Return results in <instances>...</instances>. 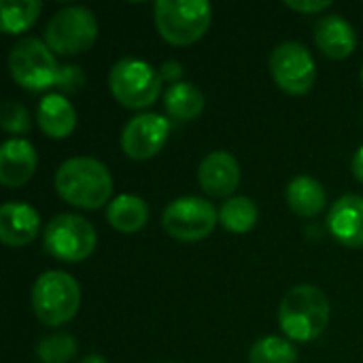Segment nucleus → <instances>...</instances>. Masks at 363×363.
<instances>
[{
    "mask_svg": "<svg viewBox=\"0 0 363 363\" xmlns=\"http://www.w3.org/2000/svg\"><path fill=\"white\" fill-rule=\"evenodd\" d=\"M36 355L43 363H70L77 357V342L68 334L47 336L36 345Z\"/></svg>",
    "mask_w": 363,
    "mask_h": 363,
    "instance_id": "b1692460",
    "label": "nucleus"
},
{
    "mask_svg": "<svg viewBox=\"0 0 363 363\" xmlns=\"http://www.w3.org/2000/svg\"><path fill=\"white\" fill-rule=\"evenodd\" d=\"M298 349L281 338V336H266L257 340L249 351V363H296Z\"/></svg>",
    "mask_w": 363,
    "mask_h": 363,
    "instance_id": "5701e85b",
    "label": "nucleus"
},
{
    "mask_svg": "<svg viewBox=\"0 0 363 363\" xmlns=\"http://www.w3.org/2000/svg\"><path fill=\"white\" fill-rule=\"evenodd\" d=\"M81 363H106V359L102 357V355H96V353H91V355H87V357H83Z\"/></svg>",
    "mask_w": 363,
    "mask_h": 363,
    "instance_id": "c756f323",
    "label": "nucleus"
},
{
    "mask_svg": "<svg viewBox=\"0 0 363 363\" xmlns=\"http://www.w3.org/2000/svg\"><path fill=\"white\" fill-rule=\"evenodd\" d=\"M55 191L77 208L96 211L111 204L113 177L96 157H70L62 162L55 172Z\"/></svg>",
    "mask_w": 363,
    "mask_h": 363,
    "instance_id": "f257e3e1",
    "label": "nucleus"
},
{
    "mask_svg": "<svg viewBox=\"0 0 363 363\" xmlns=\"http://www.w3.org/2000/svg\"><path fill=\"white\" fill-rule=\"evenodd\" d=\"M198 181L204 194L213 198H230L240 183L238 160L228 151L208 153L198 168Z\"/></svg>",
    "mask_w": 363,
    "mask_h": 363,
    "instance_id": "f8f14e48",
    "label": "nucleus"
},
{
    "mask_svg": "<svg viewBox=\"0 0 363 363\" xmlns=\"http://www.w3.org/2000/svg\"><path fill=\"white\" fill-rule=\"evenodd\" d=\"M259 211L255 202L247 196H232L221 204L219 223L234 234H247L255 228Z\"/></svg>",
    "mask_w": 363,
    "mask_h": 363,
    "instance_id": "412c9836",
    "label": "nucleus"
},
{
    "mask_svg": "<svg viewBox=\"0 0 363 363\" xmlns=\"http://www.w3.org/2000/svg\"><path fill=\"white\" fill-rule=\"evenodd\" d=\"M170 136V121L157 113L132 117L121 132V149L130 160H151L157 155Z\"/></svg>",
    "mask_w": 363,
    "mask_h": 363,
    "instance_id": "9b49d317",
    "label": "nucleus"
},
{
    "mask_svg": "<svg viewBox=\"0 0 363 363\" xmlns=\"http://www.w3.org/2000/svg\"><path fill=\"white\" fill-rule=\"evenodd\" d=\"M36 149L26 138H9L0 147V183L9 189L26 185L36 172Z\"/></svg>",
    "mask_w": 363,
    "mask_h": 363,
    "instance_id": "4468645a",
    "label": "nucleus"
},
{
    "mask_svg": "<svg viewBox=\"0 0 363 363\" xmlns=\"http://www.w3.org/2000/svg\"><path fill=\"white\" fill-rule=\"evenodd\" d=\"M206 104L204 94L187 81L174 83L164 94V108L172 119L179 121H194L202 115Z\"/></svg>",
    "mask_w": 363,
    "mask_h": 363,
    "instance_id": "aec40b11",
    "label": "nucleus"
},
{
    "mask_svg": "<svg viewBox=\"0 0 363 363\" xmlns=\"http://www.w3.org/2000/svg\"><path fill=\"white\" fill-rule=\"evenodd\" d=\"M162 83L160 70L138 57H123L108 72L111 94L125 108L151 106L162 94Z\"/></svg>",
    "mask_w": 363,
    "mask_h": 363,
    "instance_id": "423d86ee",
    "label": "nucleus"
},
{
    "mask_svg": "<svg viewBox=\"0 0 363 363\" xmlns=\"http://www.w3.org/2000/svg\"><path fill=\"white\" fill-rule=\"evenodd\" d=\"M317 47L332 60H345L355 51V28L342 15H325L315 26Z\"/></svg>",
    "mask_w": 363,
    "mask_h": 363,
    "instance_id": "dca6fc26",
    "label": "nucleus"
},
{
    "mask_svg": "<svg viewBox=\"0 0 363 363\" xmlns=\"http://www.w3.org/2000/svg\"><path fill=\"white\" fill-rule=\"evenodd\" d=\"M81 306L79 283L62 270L43 272L32 285V311L45 325L68 323Z\"/></svg>",
    "mask_w": 363,
    "mask_h": 363,
    "instance_id": "20e7f679",
    "label": "nucleus"
},
{
    "mask_svg": "<svg viewBox=\"0 0 363 363\" xmlns=\"http://www.w3.org/2000/svg\"><path fill=\"white\" fill-rule=\"evenodd\" d=\"M351 168H353V174L357 177V181H362L363 183V147L357 149V153H355V157H353Z\"/></svg>",
    "mask_w": 363,
    "mask_h": 363,
    "instance_id": "c85d7f7f",
    "label": "nucleus"
},
{
    "mask_svg": "<svg viewBox=\"0 0 363 363\" xmlns=\"http://www.w3.org/2000/svg\"><path fill=\"white\" fill-rule=\"evenodd\" d=\"M43 242H45V251L51 257L60 262L77 264L94 253L98 236L94 225L85 217L62 213L47 223Z\"/></svg>",
    "mask_w": 363,
    "mask_h": 363,
    "instance_id": "6e6552de",
    "label": "nucleus"
},
{
    "mask_svg": "<svg viewBox=\"0 0 363 363\" xmlns=\"http://www.w3.org/2000/svg\"><path fill=\"white\" fill-rule=\"evenodd\" d=\"M219 211L204 198L183 196L172 200L162 215L164 230L181 242H198L213 234Z\"/></svg>",
    "mask_w": 363,
    "mask_h": 363,
    "instance_id": "1a4fd4ad",
    "label": "nucleus"
},
{
    "mask_svg": "<svg viewBox=\"0 0 363 363\" xmlns=\"http://www.w3.org/2000/svg\"><path fill=\"white\" fill-rule=\"evenodd\" d=\"M98 38V19L87 6H64L45 26V43L60 55H79Z\"/></svg>",
    "mask_w": 363,
    "mask_h": 363,
    "instance_id": "0eeeda50",
    "label": "nucleus"
},
{
    "mask_svg": "<svg viewBox=\"0 0 363 363\" xmlns=\"http://www.w3.org/2000/svg\"><path fill=\"white\" fill-rule=\"evenodd\" d=\"M85 85V74L79 66H62L55 89L64 96V94H74Z\"/></svg>",
    "mask_w": 363,
    "mask_h": 363,
    "instance_id": "a878e982",
    "label": "nucleus"
},
{
    "mask_svg": "<svg viewBox=\"0 0 363 363\" xmlns=\"http://www.w3.org/2000/svg\"><path fill=\"white\" fill-rule=\"evenodd\" d=\"M160 77H162V81H168L170 85L181 83V77H183V64H181V62H177V60H168V62H164V64H162V68H160Z\"/></svg>",
    "mask_w": 363,
    "mask_h": 363,
    "instance_id": "cd10ccee",
    "label": "nucleus"
},
{
    "mask_svg": "<svg viewBox=\"0 0 363 363\" xmlns=\"http://www.w3.org/2000/svg\"><path fill=\"white\" fill-rule=\"evenodd\" d=\"M0 125L9 134H23V132L30 130L32 119H30L28 108L21 102L4 100L2 106H0Z\"/></svg>",
    "mask_w": 363,
    "mask_h": 363,
    "instance_id": "393cba45",
    "label": "nucleus"
},
{
    "mask_svg": "<svg viewBox=\"0 0 363 363\" xmlns=\"http://www.w3.org/2000/svg\"><path fill=\"white\" fill-rule=\"evenodd\" d=\"M285 6H289V9L298 11V13L313 15V13H321V11H325V9H330L332 2H330V0H306V2H304V0H287Z\"/></svg>",
    "mask_w": 363,
    "mask_h": 363,
    "instance_id": "bb28decb",
    "label": "nucleus"
},
{
    "mask_svg": "<svg viewBox=\"0 0 363 363\" xmlns=\"http://www.w3.org/2000/svg\"><path fill=\"white\" fill-rule=\"evenodd\" d=\"M287 204L289 208L300 215V217H317L323 213L325 204H328V196L323 185L313 179V177H296L289 185H287Z\"/></svg>",
    "mask_w": 363,
    "mask_h": 363,
    "instance_id": "6ab92c4d",
    "label": "nucleus"
},
{
    "mask_svg": "<svg viewBox=\"0 0 363 363\" xmlns=\"http://www.w3.org/2000/svg\"><path fill=\"white\" fill-rule=\"evenodd\" d=\"M279 323L283 334L296 342L317 340L330 323V300L315 285L291 287L281 306Z\"/></svg>",
    "mask_w": 363,
    "mask_h": 363,
    "instance_id": "f03ea898",
    "label": "nucleus"
},
{
    "mask_svg": "<svg viewBox=\"0 0 363 363\" xmlns=\"http://www.w3.org/2000/svg\"><path fill=\"white\" fill-rule=\"evenodd\" d=\"M362 83H363V66H362Z\"/></svg>",
    "mask_w": 363,
    "mask_h": 363,
    "instance_id": "7c9ffc66",
    "label": "nucleus"
},
{
    "mask_svg": "<svg viewBox=\"0 0 363 363\" xmlns=\"http://www.w3.org/2000/svg\"><path fill=\"white\" fill-rule=\"evenodd\" d=\"M270 74L285 94L304 96L315 85L317 66L302 43L285 40L270 55Z\"/></svg>",
    "mask_w": 363,
    "mask_h": 363,
    "instance_id": "9d476101",
    "label": "nucleus"
},
{
    "mask_svg": "<svg viewBox=\"0 0 363 363\" xmlns=\"http://www.w3.org/2000/svg\"><path fill=\"white\" fill-rule=\"evenodd\" d=\"M36 123L49 138H66L77 125V111L62 94H47L36 108Z\"/></svg>",
    "mask_w": 363,
    "mask_h": 363,
    "instance_id": "f3484780",
    "label": "nucleus"
},
{
    "mask_svg": "<svg viewBox=\"0 0 363 363\" xmlns=\"http://www.w3.org/2000/svg\"><path fill=\"white\" fill-rule=\"evenodd\" d=\"M106 221L121 234H134L143 230L149 221V206L143 198L132 194H121L106 206Z\"/></svg>",
    "mask_w": 363,
    "mask_h": 363,
    "instance_id": "a211bd4d",
    "label": "nucleus"
},
{
    "mask_svg": "<svg viewBox=\"0 0 363 363\" xmlns=\"http://www.w3.org/2000/svg\"><path fill=\"white\" fill-rule=\"evenodd\" d=\"M328 230L345 247H363V196L338 198L328 213Z\"/></svg>",
    "mask_w": 363,
    "mask_h": 363,
    "instance_id": "ddd939ff",
    "label": "nucleus"
},
{
    "mask_svg": "<svg viewBox=\"0 0 363 363\" xmlns=\"http://www.w3.org/2000/svg\"><path fill=\"white\" fill-rule=\"evenodd\" d=\"M43 4L38 0H2L0 2V21L6 34L26 32L40 15Z\"/></svg>",
    "mask_w": 363,
    "mask_h": 363,
    "instance_id": "4be33fe9",
    "label": "nucleus"
},
{
    "mask_svg": "<svg viewBox=\"0 0 363 363\" xmlns=\"http://www.w3.org/2000/svg\"><path fill=\"white\" fill-rule=\"evenodd\" d=\"M153 13L160 36L174 47L200 40L213 19V6L206 0H157Z\"/></svg>",
    "mask_w": 363,
    "mask_h": 363,
    "instance_id": "7ed1b4c3",
    "label": "nucleus"
},
{
    "mask_svg": "<svg viewBox=\"0 0 363 363\" xmlns=\"http://www.w3.org/2000/svg\"><path fill=\"white\" fill-rule=\"evenodd\" d=\"M62 66L45 40L26 36L17 40L9 53V72L17 85L28 91L55 87Z\"/></svg>",
    "mask_w": 363,
    "mask_h": 363,
    "instance_id": "39448f33",
    "label": "nucleus"
},
{
    "mask_svg": "<svg viewBox=\"0 0 363 363\" xmlns=\"http://www.w3.org/2000/svg\"><path fill=\"white\" fill-rule=\"evenodd\" d=\"M40 230L38 213L26 202H6L0 208V240L6 247L30 245Z\"/></svg>",
    "mask_w": 363,
    "mask_h": 363,
    "instance_id": "2eb2a0df",
    "label": "nucleus"
}]
</instances>
